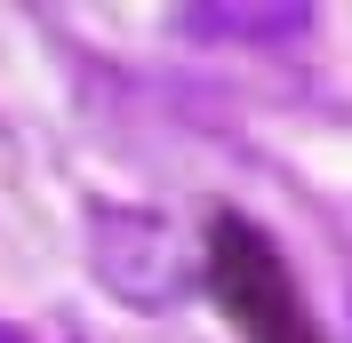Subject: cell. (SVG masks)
Listing matches in <instances>:
<instances>
[{
	"label": "cell",
	"mask_w": 352,
	"mask_h": 343,
	"mask_svg": "<svg viewBox=\"0 0 352 343\" xmlns=\"http://www.w3.org/2000/svg\"><path fill=\"white\" fill-rule=\"evenodd\" d=\"M208 296L232 320V335H248V343H329L320 320H312V303H305V287L288 279L280 248L232 208L208 215Z\"/></svg>",
	"instance_id": "1"
}]
</instances>
